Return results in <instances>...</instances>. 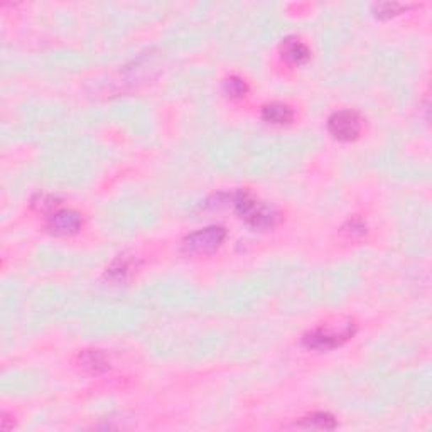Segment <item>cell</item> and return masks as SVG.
<instances>
[{"label": "cell", "mask_w": 432, "mask_h": 432, "mask_svg": "<svg viewBox=\"0 0 432 432\" xmlns=\"http://www.w3.org/2000/svg\"><path fill=\"white\" fill-rule=\"evenodd\" d=\"M233 208H235L237 215L248 225L250 228L264 232L270 230L277 225L278 215L274 208L269 204L262 203L257 198H253L248 191H237L232 196Z\"/></svg>", "instance_id": "obj_1"}, {"label": "cell", "mask_w": 432, "mask_h": 432, "mask_svg": "<svg viewBox=\"0 0 432 432\" xmlns=\"http://www.w3.org/2000/svg\"><path fill=\"white\" fill-rule=\"evenodd\" d=\"M357 333V325L350 319L333 325H322L316 329H311L302 336V345L309 350L329 351L340 348L346 341L351 340Z\"/></svg>", "instance_id": "obj_2"}, {"label": "cell", "mask_w": 432, "mask_h": 432, "mask_svg": "<svg viewBox=\"0 0 432 432\" xmlns=\"http://www.w3.org/2000/svg\"><path fill=\"white\" fill-rule=\"evenodd\" d=\"M225 238H227V230L218 225H211L196 232L189 233L183 240V250L186 253H211L223 245Z\"/></svg>", "instance_id": "obj_3"}, {"label": "cell", "mask_w": 432, "mask_h": 432, "mask_svg": "<svg viewBox=\"0 0 432 432\" xmlns=\"http://www.w3.org/2000/svg\"><path fill=\"white\" fill-rule=\"evenodd\" d=\"M363 128V119L355 110H338L328 119V131L341 142L358 139Z\"/></svg>", "instance_id": "obj_4"}, {"label": "cell", "mask_w": 432, "mask_h": 432, "mask_svg": "<svg viewBox=\"0 0 432 432\" xmlns=\"http://www.w3.org/2000/svg\"><path fill=\"white\" fill-rule=\"evenodd\" d=\"M82 215L75 209H59L54 211L47 220V230L52 235L70 237L80 232L82 228Z\"/></svg>", "instance_id": "obj_5"}, {"label": "cell", "mask_w": 432, "mask_h": 432, "mask_svg": "<svg viewBox=\"0 0 432 432\" xmlns=\"http://www.w3.org/2000/svg\"><path fill=\"white\" fill-rule=\"evenodd\" d=\"M281 54L292 66H301L311 58L309 47L297 38H288L281 44Z\"/></svg>", "instance_id": "obj_6"}, {"label": "cell", "mask_w": 432, "mask_h": 432, "mask_svg": "<svg viewBox=\"0 0 432 432\" xmlns=\"http://www.w3.org/2000/svg\"><path fill=\"white\" fill-rule=\"evenodd\" d=\"M78 363L84 371H88V373H93V375L103 373V371H107L108 368H110V362H108V358L105 357L100 350L82 351L78 357Z\"/></svg>", "instance_id": "obj_7"}, {"label": "cell", "mask_w": 432, "mask_h": 432, "mask_svg": "<svg viewBox=\"0 0 432 432\" xmlns=\"http://www.w3.org/2000/svg\"><path fill=\"white\" fill-rule=\"evenodd\" d=\"M262 119L272 125H288L294 120V110L285 103H269L262 108Z\"/></svg>", "instance_id": "obj_8"}, {"label": "cell", "mask_w": 432, "mask_h": 432, "mask_svg": "<svg viewBox=\"0 0 432 432\" xmlns=\"http://www.w3.org/2000/svg\"><path fill=\"white\" fill-rule=\"evenodd\" d=\"M301 426L311 427V429H334L338 426L333 415L326 414V412H314V414L308 415L302 419Z\"/></svg>", "instance_id": "obj_9"}, {"label": "cell", "mask_w": 432, "mask_h": 432, "mask_svg": "<svg viewBox=\"0 0 432 432\" xmlns=\"http://www.w3.org/2000/svg\"><path fill=\"white\" fill-rule=\"evenodd\" d=\"M223 90L232 98H241L248 93V84L238 76H228L223 82Z\"/></svg>", "instance_id": "obj_10"}, {"label": "cell", "mask_w": 432, "mask_h": 432, "mask_svg": "<svg viewBox=\"0 0 432 432\" xmlns=\"http://www.w3.org/2000/svg\"><path fill=\"white\" fill-rule=\"evenodd\" d=\"M31 206L38 213H50L58 206V200L50 195H36L32 198Z\"/></svg>", "instance_id": "obj_11"}, {"label": "cell", "mask_w": 432, "mask_h": 432, "mask_svg": "<svg viewBox=\"0 0 432 432\" xmlns=\"http://www.w3.org/2000/svg\"><path fill=\"white\" fill-rule=\"evenodd\" d=\"M407 9L405 6H402V3L397 2H385V3H378V6H375V15H377L378 19H389L392 15H397L401 14V10Z\"/></svg>", "instance_id": "obj_12"}, {"label": "cell", "mask_w": 432, "mask_h": 432, "mask_svg": "<svg viewBox=\"0 0 432 432\" xmlns=\"http://www.w3.org/2000/svg\"><path fill=\"white\" fill-rule=\"evenodd\" d=\"M341 232L351 238L363 237L366 233V227L360 218H351V220L346 221V225L341 228Z\"/></svg>", "instance_id": "obj_13"}]
</instances>
